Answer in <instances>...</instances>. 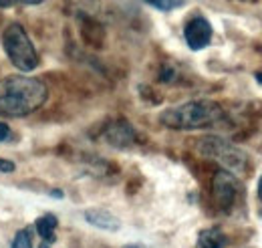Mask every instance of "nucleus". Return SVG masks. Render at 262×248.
<instances>
[{
  "instance_id": "1",
  "label": "nucleus",
  "mask_w": 262,
  "mask_h": 248,
  "mask_svg": "<svg viewBox=\"0 0 262 248\" xmlns=\"http://www.w3.org/2000/svg\"><path fill=\"white\" fill-rule=\"evenodd\" d=\"M47 85L27 75H10L0 81V115L27 117L47 103Z\"/></svg>"
},
{
  "instance_id": "2",
  "label": "nucleus",
  "mask_w": 262,
  "mask_h": 248,
  "mask_svg": "<svg viewBox=\"0 0 262 248\" xmlns=\"http://www.w3.org/2000/svg\"><path fill=\"white\" fill-rule=\"evenodd\" d=\"M224 119V109L216 101L200 99V101H188L178 107H169L160 115V123L167 129L176 131H192V129H204L220 123Z\"/></svg>"
},
{
  "instance_id": "3",
  "label": "nucleus",
  "mask_w": 262,
  "mask_h": 248,
  "mask_svg": "<svg viewBox=\"0 0 262 248\" xmlns=\"http://www.w3.org/2000/svg\"><path fill=\"white\" fill-rule=\"evenodd\" d=\"M2 47L6 57L10 59V63L23 71V73H31L38 67V55L34 49L31 36L27 34L25 27L20 25H8L6 31L2 34Z\"/></svg>"
},
{
  "instance_id": "4",
  "label": "nucleus",
  "mask_w": 262,
  "mask_h": 248,
  "mask_svg": "<svg viewBox=\"0 0 262 248\" xmlns=\"http://www.w3.org/2000/svg\"><path fill=\"white\" fill-rule=\"evenodd\" d=\"M196 150L206 157L218 159L228 172H234V174H244L246 172V166H248L246 154L240 148H236L234 143L222 139V137H216V135L200 137L196 141Z\"/></svg>"
},
{
  "instance_id": "5",
  "label": "nucleus",
  "mask_w": 262,
  "mask_h": 248,
  "mask_svg": "<svg viewBox=\"0 0 262 248\" xmlns=\"http://www.w3.org/2000/svg\"><path fill=\"white\" fill-rule=\"evenodd\" d=\"M212 196H214V202L218 204V208L228 212L230 208L236 204V198H238V180H236V176L228 170L216 172V176L212 180Z\"/></svg>"
},
{
  "instance_id": "6",
  "label": "nucleus",
  "mask_w": 262,
  "mask_h": 248,
  "mask_svg": "<svg viewBox=\"0 0 262 248\" xmlns=\"http://www.w3.org/2000/svg\"><path fill=\"white\" fill-rule=\"evenodd\" d=\"M184 38L192 51H202L212 40V25L204 16H194L184 29Z\"/></svg>"
},
{
  "instance_id": "7",
  "label": "nucleus",
  "mask_w": 262,
  "mask_h": 248,
  "mask_svg": "<svg viewBox=\"0 0 262 248\" xmlns=\"http://www.w3.org/2000/svg\"><path fill=\"white\" fill-rule=\"evenodd\" d=\"M105 141L113 148H129L137 141V135H135V129L131 127V123H127L125 119H117L109 125L103 133Z\"/></svg>"
},
{
  "instance_id": "8",
  "label": "nucleus",
  "mask_w": 262,
  "mask_h": 248,
  "mask_svg": "<svg viewBox=\"0 0 262 248\" xmlns=\"http://www.w3.org/2000/svg\"><path fill=\"white\" fill-rule=\"evenodd\" d=\"M83 216H85V220H87L91 226H95L99 230L117 232V230L121 228V220L115 216V214L103 210V208H89V210H85Z\"/></svg>"
},
{
  "instance_id": "9",
  "label": "nucleus",
  "mask_w": 262,
  "mask_h": 248,
  "mask_svg": "<svg viewBox=\"0 0 262 248\" xmlns=\"http://www.w3.org/2000/svg\"><path fill=\"white\" fill-rule=\"evenodd\" d=\"M226 246H228V236L218 226L204 228L198 234V248H226Z\"/></svg>"
},
{
  "instance_id": "10",
  "label": "nucleus",
  "mask_w": 262,
  "mask_h": 248,
  "mask_svg": "<svg viewBox=\"0 0 262 248\" xmlns=\"http://www.w3.org/2000/svg\"><path fill=\"white\" fill-rule=\"evenodd\" d=\"M57 226H59V220L55 214H42L34 222V228H36V232H38V236L42 238L45 244H53L57 240V236H55Z\"/></svg>"
},
{
  "instance_id": "11",
  "label": "nucleus",
  "mask_w": 262,
  "mask_h": 248,
  "mask_svg": "<svg viewBox=\"0 0 262 248\" xmlns=\"http://www.w3.org/2000/svg\"><path fill=\"white\" fill-rule=\"evenodd\" d=\"M10 248H33V228H23L14 234Z\"/></svg>"
},
{
  "instance_id": "12",
  "label": "nucleus",
  "mask_w": 262,
  "mask_h": 248,
  "mask_svg": "<svg viewBox=\"0 0 262 248\" xmlns=\"http://www.w3.org/2000/svg\"><path fill=\"white\" fill-rule=\"evenodd\" d=\"M145 2L158 10H176L186 4V0H145Z\"/></svg>"
},
{
  "instance_id": "13",
  "label": "nucleus",
  "mask_w": 262,
  "mask_h": 248,
  "mask_svg": "<svg viewBox=\"0 0 262 248\" xmlns=\"http://www.w3.org/2000/svg\"><path fill=\"white\" fill-rule=\"evenodd\" d=\"M45 0H0V8H10L14 4H40Z\"/></svg>"
},
{
  "instance_id": "14",
  "label": "nucleus",
  "mask_w": 262,
  "mask_h": 248,
  "mask_svg": "<svg viewBox=\"0 0 262 248\" xmlns=\"http://www.w3.org/2000/svg\"><path fill=\"white\" fill-rule=\"evenodd\" d=\"M14 161H10V159H4V157H0V172H4V174H8V172H14Z\"/></svg>"
},
{
  "instance_id": "15",
  "label": "nucleus",
  "mask_w": 262,
  "mask_h": 248,
  "mask_svg": "<svg viewBox=\"0 0 262 248\" xmlns=\"http://www.w3.org/2000/svg\"><path fill=\"white\" fill-rule=\"evenodd\" d=\"M8 135H10V127L4 123V121H0V141H6Z\"/></svg>"
},
{
  "instance_id": "16",
  "label": "nucleus",
  "mask_w": 262,
  "mask_h": 248,
  "mask_svg": "<svg viewBox=\"0 0 262 248\" xmlns=\"http://www.w3.org/2000/svg\"><path fill=\"white\" fill-rule=\"evenodd\" d=\"M123 248H151V246H147V244H141V242H133V244H125Z\"/></svg>"
},
{
  "instance_id": "17",
  "label": "nucleus",
  "mask_w": 262,
  "mask_h": 248,
  "mask_svg": "<svg viewBox=\"0 0 262 248\" xmlns=\"http://www.w3.org/2000/svg\"><path fill=\"white\" fill-rule=\"evenodd\" d=\"M258 198H260V202H262V176H260V180H258Z\"/></svg>"
},
{
  "instance_id": "18",
  "label": "nucleus",
  "mask_w": 262,
  "mask_h": 248,
  "mask_svg": "<svg viewBox=\"0 0 262 248\" xmlns=\"http://www.w3.org/2000/svg\"><path fill=\"white\" fill-rule=\"evenodd\" d=\"M260 216H262V210H260Z\"/></svg>"
}]
</instances>
